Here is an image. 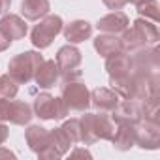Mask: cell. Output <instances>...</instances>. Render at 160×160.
Listing matches in <instances>:
<instances>
[{"label":"cell","mask_w":160,"mask_h":160,"mask_svg":"<svg viewBox=\"0 0 160 160\" xmlns=\"http://www.w3.org/2000/svg\"><path fill=\"white\" fill-rule=\"evenodd\" d=\"M68 108L62 102V98H55L49 92H42L34 100V115L40 117L42 121H51V119H64L68 115Z\"/></svg>","instance_id":"cell-6"},{"label":"cell","mask_w":160,"mask_h":160,"mask_svg":"<svg viewBox=\"0 0 160 160\" xmlns=\"http://www.w3.org/2000/svg\"><path fill=\"white\" fill-rule=\"evenodd\" d=\"M0 28L12 38V42L23 40L27 36V25H25L23 17H19L15 13H4V17L0 19Z\"/></svg>","instance_id":"cell-18"},{"label":"cell","mask_w":160,"mask_h":160,"mask_svg":"<svg viewBox=\"0 0 160 160\" xmlns=\"http://www.w3.org/2000/svg\"><path fill=\"white\" fill-rule=\"evenodd\" d=\"M0 158H15V152H12L10 149H4L0 145Z\"/></svg>","instance_id":"cell-28"},{"label":"cell","mask_w":160,"mask_h":160,"mask_svg":"<svg viewBox=\"0 0 160 160\" xmlns=\"http://www.w3.org/2000/svg\"><path fill=\"white\" fill-rule=\"evenodd\" d=\"M51 6L49 0H23L21 2V13L28 21H38L49 13Z\"/></svg>","instance_id":"cell-19"},{"label":"cell","mask_w":160,"mask_h":160,"mask_svg":"<svg viewBox=\"0 0 160 160\" xmlns=\"http://www.w3.org/2000/svg\"><path fill=\"white\" fill-rule=\"evenodd\" d=\"M121 34H122L121 43H122V49L126 53H134V51H138L141 47L156 45V42L160 38L156 23H151L145 17L136 19L134 25H132V28H126Z\"/></svg>","instance_id":"cell-1"},{"label":"cell","mask_w":160,"mask_h":160,"mask_svg":"<svg viewBox=\"0 0 160 160\" xmlns=\"http://www.w3.org/2000/svg\"><path fill=\"white\" fill-rule=\"evenodd\" d=\"M136 124H117L111 143L119 151H128L136 145Z\"/></svg>","instance_id":"cell-17"},{"label":"cell","mask_w":160,"mask_h":160,"mask_svg":"<svg viewBox=\"0 0 160 160\" xmlns=\"http://www.w3.org/2000/svg\"><path fill=\"white\" fill-rule=\"evenodd\" d=\"M60 98L66 104V108L73 111H87L91 108V92L87 85L81 81L66 79L60 91Z\"/></svg>","instance_id":"cell-4"},{"label":"cell","mask_w":160,"mask_h":160,"mask_svg":"<svg viewBox=\"0 0 160 160\" xmlns=\"http://www.w3.org/2000/svg\"><path fill=\"white\" fill-rule=\"evenodd\" d=\"M60 128L64 130V134L70 138L72 143H81V122H79V119H70Z\"/></svg>","instance_id":"cell-23"},{"label":"cell","mask_w":160,"mask_h":160,"mask_svg":"<svg viewBox=\"0 0 160 160\" xmlns=\"http://www.w3.org/2000/svg\"><path fill=\"white\" fill-rule=\"evenodd\" d=\"M58 75H60V72H58L57 62H55V60H43V62L38 66V70H36L34 79H36V83H38L42 89H51V87L57 85Z\"/></svg>","instance_id":"cell-15"},{"label":"cell","mask_w":160,"mask_h":160,"mask_svg":"<svg viewBox=\"0 0 160 160\" xmlns=\"http://www.w3.org/2000/svg\"><path fill=\"white\" fill-rule=\"evenodd\" d=\"M62 19L58 15H45L30 32V42L38 49H45L53 43V40L62 32Z\"/></svg>","instance_id":"cell-5"},{"label":"cell","mask_w":160,"mask_h":160,"mask_svg":"<svg viewBox=\"0 0 160 160\" xmlns=\"http://www.w3.org/2000/svg\"><path fill=\"white\" fill-rule=\"evenodd\" d=\"M128 25H130V21H128L126 13H122L121 10H115V12L100 17L96 23V28L104 34H121L122 30L128 28Z\"/></svg>","instance_id":"cell-12"},{"label":"cell","mask_w":160,"mask_h":160,"mask_svg":"<svg viewBox=\"0 0 160 160\" xmlns=\"http://www.w3.org/2000/svg\"><path fill=\"white\" fill-rule=\"evenodd\" d=\"M25 139H27L28 149L38 154V152L47 145V141H49V130H45V128L40 126V124H32V126H28V130L25 132Z\"/></svg>","instance_id":"cell-20"},{"label":"cell","mask_w":160,"mask_h":160,"mask_svg":"<svg viewBox=\"0 0 160 160\" xmlns=\"http://www.w3.org/2000/svg\"><path fill=\"white\" fill-rule=\"evenodd\" d=\"M143 119V106L138 98H122L113 108L115 124H138Z\"/></svg>","instance_id":"cell-8"},{"label":"cell","mask_w":160,"mask_h":160,"mask_svg":"<svg viewBox=\"0 0 160 160\" xmlns=\"http://www.w3.org/2000/svg\"><path fill=\"white\" fill-rule=\"evenodd\" d=\"M138 6V13L139 17H145V19H151L152 23L158 21V2L156 0H143V2L136 4Z\"/></svg>","instance_id":"cell-21"},{"label":"cell","mask_w":160,"mask_h":160,"mask_svg":"<svg viewBox=\"0 0 160 160\" xmlns=\"http://www.w3.org/2000/svg\"><path fill=\"white\" fill-rule=\"evenodd\" d=\"M94 49L104 58H109V57L119 55V53L124 51L122 43H121V38H117V34H98L94 38Z\"/></svg>","instance_id":"cell-16"},{"label":"cell","mask_w":160,"mask_h":160,"mask_svg":"<svg viewBox=\"0 0 160 160\" xmlns=\"http://www.w3.org/2000/svg\"><path fill=\"white\" fill-rule=\"evenodd\" d=\"M134 128H136V145L149 151H154L160 147V126L156 121L141 119Z\"/></svg>","instance_id":"cell-11"},{"label":"cell","mask_w":160,"mask_h":160,"mask_svg":"<svg viewBox=\"0 0 160 160\" xmlns=\"http://www.w3.org/2000/svg\"><path fill=\"white\" fill-rule=\"evenodd\" d=\"M126 2H132V4H139V2H143V0H126Z\"/></svg>","instance_id":"cell-30"},{"label":"cell","mask_w":160,"mask_h":160,"mask_svg":"<svg viewBox=\"0 0 160 160\" xmlns=\"http://www.w3.org/2000/svg\"><path fill=\"white\" fill-rule=\"evenodd\" d=\"M81 143L92 145L100 139L111 141L115 134V122L104 113H85L81 119Z\"/></svg>","instance_id":"cell-2"},{"label":"cell","mask_w":160,"mask_h":160,"mask_svg":"<svg viewBox=\"0 0 160 160\" xmlns=\"http://www.w3.org/2000/svg\"><path fill=\"white\" fill-rule=\"evenodd\" d=\"M121 96L113 91V89H106V87H98L91 92V106H94L98 111L106 113V111H113V108L119 104Z\"/></svg>","instance_id":"cell-14"},{"label":"cell","mask_w":160,"mask_h":160,"mask_svg":"<svg viewBox=\"0 0 160 160\" xmlns=\"http://www.w3.org/2000/svg\"><path fill=\"white\" fill-rule=\"evenodd\" d=\"M8 136H10V130H8V126L0 121V145H2L6 139H8Z\"/></svg>","instance_id":"cell-26"},{"label":"cell","mask_w":160,"mask_h":160,"mask_svg":"<svg viewBox=\"0 0 160 160\" xmlns=\"http://www.w3.org/2000/svg\"><path fill=\"white\" fill-rule=\"evenodd\" d=\"M57 66H58V72L64 75V81L66 79H72V77H77L79 72V64H81V51H79L73 43H68V45H62L57 53Z\"/></svg>","instance_id":"cell-9"},{"label":"cell","mask_w":160,"mask_h":160,"mask_svg":"<svg viewBox=\"0 0 160 160\" xmlns=\"http://www.w3.org/2000/svg\"><path fill=\"white\" fill-rule=\"evenodd\" d=\"M12 6V0H0V15H4Z\"/></svg>","instance_id":"cell-27"},{"label":"cell","mask_w":160,"mask_h":160,"mask_svg":"<svg viewBox=\"0 0 160 160\" xmlns=\"http://www.w3.org/2000/svg\"><path fill=\"white\" fill-rule=\"evenodd\" d=\"M32 109L27 102H19V100H10V98H2L0 96V121H10L12 124H28L32 119Z\"/></svg>","instance_id":"cell-7"},{"label":"cell","mask_w":160,"mask_h":160,"mask_svg":"<svg viewBox=\"0 0 160 160\" xmlns=\"http://www.w3.org/2000/svg\"><path fill=\"white\" fill-rule=\"evenodd\" d=\"M17 91H19V83H15L8 73L0 75V96L12 100L17 96Z\"/></svg>","instance_id":"cell-22"},{"label":"cell","mask_w":160,"mask_h":160,"mask_svg":"<svg viewBox=\"0 0 160 160\" xmlns=\"http://www.w3.org/2000/svg\"><path fill=\"white\" fill-rule=\"evenodd\" d=\"M102 2H104V6L109 8V10H121V8H124L126 0H102Z\"/></svg>","instance_id":"cell-25"},{"label":"cell","mask_w":160,"mask_h":160,"mask_svg":"<svg viewBox=\"0 0 160 160\" xmlns=\"http://www.w3.org/2000/svg\"><path fill=\"white\" fill-rule=\"evenodd\" d=\"M10 45H12V38H10V36H8L2 28H0V53L6 51Z\"/></svg>","instance_id":"cell-24"},{"label":"cell","mask_w":160,"mask_h":160,"mask_svg":"<svg viewBox=\"0 0 160 160\" xmlns=\"http://www.w3.org/2000/svg\"><path fill=\"white\" fill-rule=\"evenodd\" d=\"M72 145H73V143L70 141V138L64 134L62 128H53V130L49 132V141H47V145L38 152V156L43 158V160H57V158L64 156V154L70 151Z\"/></svg>","instance_id":"cell-10"},{"label":"cell","mask_w":160,"mask_h":160,"mask_svg":"<svg viewBox=\"0 0 160 160\" xmlns=\"http://www.w3.org/2000/svg\"><path fill=\"white\" fill-rule=\"evenodd\" d=\"M72 156H87V158H91V152L85 151V149H75V151L72 152Z\"/></svg>","instance_id":"cell-29"},{"label":"cell","mask_w":160,"mask_h":160,"mask_svg":"<svg viewBox=\"0 0 160 160\" xmlns=\"http://www.w3.org/2000/svg\"><path fill=\"white\" fill-rule=\"evenodd\" d=\"M43 62V57L36 51H25L21 55H15L8 64V75L19 85H27L34 79V73L38 66Z\"/></svg>","instance_id":"cell-3"},{"label":"cell","mask_w":160,"mask_h":160,"mask_svg":"<svg viewBox=\"0 0 160 160\" xmlns=\"http://www.w3.org/2000/svg\"><path fill=\"white\" fill-rule=\"evenodd\" d=\"M62 32H64V38L68 40V43L75 45V43H81L92 36V25L83 19H75V21L68 23L66 27H62Z\"/></svg>","instance_id":"cell-13"}]
</instances>
